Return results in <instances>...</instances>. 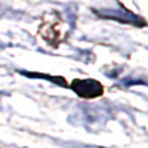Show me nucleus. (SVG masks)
Masks as SVG:
<instances>
[{
  "label": "nucleus",
  "instance_id": "f257e3e1",
  "mask_svg": "<svg viewBox=\"0 0 148 148\" xmlns=\"http://www.w3.org/2000/svg\"><path fill=\"white\" fill-rule=\"evenodd\" d=\"M73 90L82 98H96L102 93V86L96 80H74Z\"/></svg>",
  "mask_w": 148,
  "mask_h": 148
}]
</instances>
